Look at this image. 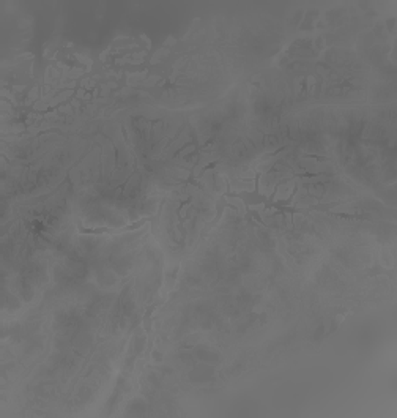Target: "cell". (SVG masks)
I'll list each match as a JSON object with an SVG mask.
<instances>
[{
	"instance_id": "cell-1",
	"label": "cell",
	"mask_w": 397,
	"mask_h": 418,
	"mask_svg": "<svg viewBox=\"0 0 397 418\" xmlns=\"http://www.w3.org/2000/svg\"><path fill=\"white\" fill-rule=\"evenodd\" d=\"M156 221H158V216H147V218H142V220H139L137 223L128 224V226H123V228H93V229L84 228L81 223H78V229L81 235H122V234L134 232L136 229H141L144 224L147 223L156 224Z\"/></svg>"
}]
</instances>
